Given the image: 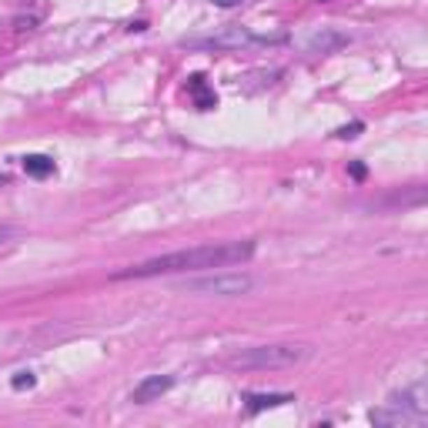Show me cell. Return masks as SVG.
I'll use <instances>...</instances> for the list:
<instances>
[{
	"instance_id": "cell-1",
	"label": "cell",
	"mask_w": 428,
	"mask_h": 428,
	"mask_svg": "<svg viewBox=\"0 0 428 428\" xmlns=\"http://www.w3.org/2000/svg\"><path fill=\"white\" fill-rule=\"evenodd\" d=\"M258 245L245 241H214V245H194L181 251H168L148 258L141 264H127L121 271H114L110 281H131V278H161V275H191V271H214V268H231V264H245L255 258Z\"/></svg>"
},
{
	"instance_id": "cell-2",
	"label": "cell",
	"mask_w": 428,
	"mask_h": 428,
	"mask_svg": "<svg viewBox=\"0 0 428 428\" xmlns=\"http://www.w3.org/2000/svg\"><path fill=\"white\" fill-rule=\"evenodd\" d=\"M288 44V34L285 31H251V27H224V31H214L208 37H184L181 47L191 50H245V47H278Z\"/></svg>"
},
{
	"instance_id": "cell-3",
	"label": "cell",
	"mask_w": 428,
	"mask_h": 428,
	"mask_svg": "<svg viewBox=\"0 0 428 428\" xmlns=\"http://www.w3.org/2000/svg\"><path fill=\"white\" fill-rule=\"evenodd\" d=\"M308 358V348L305 345H258V348H241L228 358L231 368H288V365H298Z\"/></svg>"
},
{
	"instance_id": "cell-4",
	"label": "cell",
	"mask_w": 428,
	"mask_h": 428,
	"mask_svg": "<svg viewBox=\"0 0 428 428\" xmlns=\"http://www.w3.org/2000/svg\"><path fill=\"white\" fill-rule=\"evenodd\" d=\"M184 288L194 294H208V298H241L255 288L251 275H238V271H224V275H204L184 281Z\"/></svg>"
},
{
	"instance_id": "cell-5",
	"label": "cell",
	"mask_w": 428,
	"mask_h": 428,
	"mask_svg": "<svg viewBox=\"0 0 428 428\" xmlns=\"http://www.w3.org/2000/svg\"><path fill=\"white\" fill-rule=\"evenodd\" d=\"M352 44V34L338 31V27H321L305 41V54H335L341 47Z\"/></svg>"
},
{
	"instance_id": "cell-6",
	"label": "cell",
	"mask_w": 428,
	"mask_h": 428,
	"mask_svg": "<svg viewBox=\"0 0 428 428\" xmlns=\"http://www.w3.org/2000/svg\"><path fill=\"white\" fill-rule=\"evenodd\" d=\"M171 388H174V375H148V378H141L134 385L131 401L134 405H148V401H157L161 395H168Z\"/></svg>"
},
{
	"instance_id": "cell-7",
	"label": "cell",
	"mask_w": 428,
	"mask_h": 428,
	"mask_svg": "<svg viewBox=\"0 0 428 428\" xmlns=\"http://www.w3.org/2000/svg\"><path fill=\"white\" fill-rule=\"evenodd\" d=\"M392 405H398L401 412L415 415V418H428V395H425V382H415L412 388H401L388 398Z\"/></svg>"
},
{
	"instance_id": "cell-8",
	"label": "cell",
	"mask_w": 428,
	"mask_h": 428,
	"mask_svg": "<svg viewBox=\"0 0 428 428\" xmlns=\"http://www.w3.org/2000/svg\"><path fill=\"white\" fill-rule=\"evenodd\" d=\"M368 422H371V425H385V428H422L425 425V418H415V415L401 412L392 401H388V408H371V412H368Z\"/></svg>"
},
{
	"instance_id": "cell-9",
	"label": "cell",
	"mask_w": 428,
	"mask_h": 428,
	"mask_svg": "<svg viewBox=\"0 0 428 428\" xmlns=\"http://www.w3.org/2000/svg\"><path fill=\"white\" fill-rule=\"evenodd\" d=\"M288 401H294V395H288V392H248L245 408L251 415H258V412H264V408H281V405H288Z\"/></svg>"
},
{
	"instance_id": "cell-10",
	"label": "cell",
	"mask_w": 428,
	"mask_h": 428,
	"mask_svg": "<svg viewBox=\"0 0 428 428\" xmlns=\"http://www.w3.org/2000/svg\"><path fill=\"white\" fill-rule=\"evenodd\" d=\"M187 91H191V97H194V107H198V110H214V107H217V94L204 84V74L187 77Z\"/></svg>"
},
{
	"instance_id": "cell-11",
	"label": "cell",
	"mask_w": 428,
	"mask_h": 428,
	"mask_svg": "<svg viewBox=\"0 0 428 428\" xmlns=\"http://www.w3.org/2000/svg\"><path fill=\"white\" fill-rule=\"evenodd\" d=\"M20 164H24V171H27L31 178H37V181H44V178L54 174V157H47V154H27Z\"/></svg>"
},
{
	"instance_id": "cell-12",
	"label": "cell",
	"mask_w": 428,
	"mask_h": 428,
	"mask_svg": "<svg viewBox=\"0 0 428 428\" xmlns=\"http://www.w3.org/2000/svg\"><path fill=\"white\" fill-rule=\"evenodd\" d=\"M362 131H365V124H362V121H352V124H345V127H338L335 138L338 141H355L358 134H362Z\"/></svg>"
},
{
	"instance_id": "cell-13",
	"label": "cell",
	"mask_w": 428,
	"mask_h": 428,
	"mask_svg": "<svg viewBox=\"0 0 428 428\" xmlns=\"http://www.w3.org/2000/svg\"><path fill=\"white\" fill-rule=\"evenodd\" d=\"M10 385H14V392H24V388H34V385H37V375H34V371H17L14 378H10Z\"/></svg>"
},
{
	"instance_id": "cell-14",
	"label": "cell",
	"mask_w": 428,
	"mask_h": 428,
	"mask_svg": "<svg viewBox=\"0 0 428 428\" xmlns=\"http://www.w3.org/2000/svg\"><path fill=\"white\" fill-rule=\"evenodd\" d=\"M348 174H352L355 181H365V178H368V168L362 164V161H352V164H348Z\"/></svg>"
},
{
	"instance_id": "cell-15",
	"label": "cell",
	"mask_w": 428,
	"mask_h": 428,
	"mask_svg": "<svg viewBox=\"0 0 428 428\" xmlns=\"http://www.w3.org/2000/svg\"><path fill=\"white\" fill-rule=\"evenodd\" d=\"M17 234H20V228H14V224H0V245L10 241V238H17Z\"/></svg>"
},
{
	"instance_id": "cell-16",
	"label": "cell",
	"mask_w": 428,
	"mask_h": 428,
	"mask_svg": "<svg viewBox=\"0 0 428 428\" xmlns=\"http://www.w3.org/2000/svg\"><path fill=\"white\" fill-rule=\"evenodd\" d=\"M34 24H37V17H17V20H14L17 31H31Z\"/></svg>"
},
{
	"instance_id": "cell-17",
	"label": "cell",
	"mask_w": 428,
	"mask_h": 428,
	"mask_svg": "<svg viewBox=\"0 0 428 428\" xmlns=\"http://www.w3.org/2000/svg\"><path fill=\"white\" fill-rule=\"evenodd\" d=\"M214 7H241V3H248V0H211Z\"/></svg>"
},
{
	"instance_id": "cell-18",
	"label": "cell",
	"mask_w": 428,
	"mask_h": 428,
	"mask_svg": "<svg viewBox=\"0 0 428 428\" xmlns=\"http://www.w3.org/2000/svg\"><path fill=\"white\" fill-rule=\"evenodd\" d=\"M318 3H328V0H318Z\"/></svg>"
}]
</instances>
